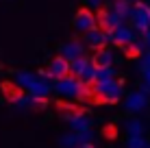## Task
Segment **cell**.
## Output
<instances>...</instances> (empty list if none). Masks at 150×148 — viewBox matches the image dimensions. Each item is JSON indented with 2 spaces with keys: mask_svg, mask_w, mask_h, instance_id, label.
Instances as JSON below:
<instances>
[{
  "mask_svg": "<svg viewBox=\"0 0 150 148\" xmlns=\"http://www.w3.org/2000/svg\"><path fill=\"white\" fill-rule=\"evenodd\" d=\"M83 52H85V48H83V44H79V42H70V44H63V46H61V57H65L68 61L81 59Z\"/></svg>",
  "mask_w": 150,
  "mask_h": 148,
  "instance_id": "9",
  "label": "cell"
},
{
  "mask_svg": "<svg viewBox=\"0 0 150 148\" xmlns=\"http://www.w3.org/2000/svg\"><path fill=\"white\" fill-rule=\"evenodd\" d=\"M63 120L68 122L74 131H85V129H91V120L87 118L85 113H81L79 109L74 111H63Z\"/></svg>",
  "mask_w": 150,
  "mask_h": 148,
  "instance_id": "4",
  "label": "cell"
},
{
  "mask_svg": "<svg viewBox=\"0 0 150 148\" xmlns=\"http://www.w3.org/2000/svg\"><path fill=\"white\" fill-rule=\"evenodd\" d=\"M115 70H113V65H107V68H98L96 70V83H102V81H111L115 79Z\"/></svg>",
  "mask_w": 150,
  "mask_h": 148,
  "instance_id": "17",
  "label": "cell"
},
{
  "mask_svg": "<svg viewBox=\"0 0 150 148\" xmlns=\"http://www.w3.org/2000/svg\"><path fill=\"white\" fill-rule=\"evenodd\" d=\"M54 91L61 96V98H68V100H79L83 94V83L76 76L68 74L65 79L54 81Z\"/></svg>",
  "mask_w": 150,
  "mask_h": 148,
  "instance_id": "2",
  "label": "cell"
},
{
  "mask_svg": "<svg viewBox=\"0 0 150 148\" xmlns=\"http://www.w3.org/2000/svg\"><path fill=\"white\" fill-rule=\"evenodd\" d=\"M142 72H144V83L150 85V65L146 63V61L142 63Z\"/></svg>",
  "mask_w": 150,
  "mask_h": 148,
  "instance_id": "24",
  "label": "cell"
},
{
  "mask_svg": "<svg viewBox=\"0 0 150 148\" xmlns=\"http://www.w3.org/2000/svg\"><path fill=\"white\" fill-rule=\"evenodd\" d=\"M126 133H128V137L144 135V124H142V120H128V124H126Z\"/></svg>",
  "mask_w": 150,
  "mask_h": 148,
  "instance_id": "18",
  "label": "cell"
},
{
  "mask_svg": "<svg viewBox=\"0 0 150 148\" xmlns=\"http://www.w3.org/2000/svg\"><path fill=\"white\" fill-rule=\"evenodd\" d=\"M30 103H33V96H30V94H26V96H24V94H22V98H20L15 105H18L20 109H26V107H30Z\"/></svg>",
  "mask_w": 150,
  "mask_h": 148,
  "instance_id": "23",
  "label": "cell"
},
{
  "mask_svg": "<svg viewBox=\"0 0 150 148\" xmlns=\"http://www.w3.org/2000/svg\"><path fill=\"white\" fill-rule=\"evenodd\" d=\"M89 7H102V0H85Z\"/></svg>",
  "mask_w": 150,
  "mask_h": 148,
  "instance_id": "26",
  "label": "cell"
},
{
  "mask_svg": "<svg viewBox=\"0 0 150 148\" xmlns=\"http://www.w3.org/2000/svg\"><path fill=\"white\" fill-rule=\"evenodd\" d=\"M120 48L126 52V57H139V55L144 52V42H131V44H124V46H120Z\"/></svg>",
  "mask_w": 150,
  "mask_h": 148,
  "instance_id": "15",
  "label": "cell"
},
{
  "mask_svg": "<svg viewBox=\"0 0 150 148\" xmlns=\"http://www.w3.org/2000/svg\"><path fill=\"white\" fill-rule=\"evenodd\" d=\"M89 63H91V61H89V59H85V57H81V59H74V61H70V74L79 79V76L83 74V70H85V68H87Z\"/></svg>",
  "mask_w": 150,
  "mask_h": 148,
  "instance_id": "14",
  "label": "cell"
},
{
  "mask_svg": "<svg viewBox=\"0 0 150 148\" xmlns=\"http://www.w3.org/2000/svg\"><path fill=\"white\" fill-rule=\"evenodd\" d=\"M59 144H61V148H76L81 142H79V135H76V133H68V135L61 137Z\"/></svg>",
  "mask_w": 150,
  "mask_h": 148,
  "instance_id": "19",
  "label": "cell"
},
{
  "mask_svg": "<svg viewBox=\"0 0 150 148\" xmlns=\"http://www.w3.org/2000/svg\"><path fill=\"white\" fill-rule=\"evenodd\" d=\"M131 2H135V0H131Z\"/></svg>",
  "mask_w": 150,
  "mask_h": 148,
  "instance_id": "31",
  "label": "cell"
},
{
  "mask_svg": "<svg viewBox=\"0 0 150 148\" xmlns=\"http://www.w3.org/2000/svg\"><path fill=\"white\" fill-rule=\"evenodd\" d=\"M142 42H144V46H146V48L150 50V28L146 30V33H144V37H142Z\"/></svg>",
  "mask_w": 150,
  "mask_h": 148,
  "instance_id": "25",
  "label": "cell"
},
{
  "mask_svg": "<svg viewBox=\"0 0 150 148\" xmlns=\"http://www.w3.org/2000/svg\"><path fill=\"white\" fill-rule=\"evenodd\" d=\"M76 135H79V142H81V144H87V142H91V140H94V133H91V129L76 131Z\"/></svg>",
  "mask_w": 150,
  "mask_h": 148,
  "instance_id": "21",
  "label": "cell"
},
{
  "mask_svg": "<svg viewBox=\"0 0 150 148\" xmlns=\"http://www.w3.org/2000/svg\"><path fill=\"white\" fill-rule=\"evenodd\" d=\"M46 105H48V100H46V98H41V96H33V103H30L33 109H44Z\"/></svg>",
  "mask_w": 150,
  "mask_h": 148,
  "instance_id": "22",
  "label": "cell"
},
{
  "mask_svg": "<svg viewBox=\"0 0 150 148\" xmlns=\"http://www.w3.org/2000/svg\"><path fill=\"white\" fill-rule=\"evenodd\" d=\"M85 42H87V46L100 50V48H105V44H107V35H105V30H102V28L96 26V28H91V30H87V33H85Z\"/></svg>",
  "mask_w": 150,
  "mask_h": 148,
  "instance_id": "8",
  "label": "cell"
},
{
  "mask_svg": "<svg viewBox=\"0 0 150 148\" xmlns=\"http://www.w3.org/2000/svg\"><path fill=\"white\" fill-rule=\"evenodd\" d=\"M91 63H94L96 68H107V65H113V52H111V50H107V48L96 50Z\"/></svg>",
  "mask_w": 150,
  "mask_h": 148,
  "instance_id": "10",
  "label": "cell"
},
{
  "mask_svg": "<svg viewBox=\"0 0 150 148\" xmlns=\"http://www.w3.org/2000/svg\"><path fill=\"white\" fill-rule=\"evenodd\" d=\"M2 94H4L7 100L18 103V100L22 98V87H20L18 83H2Z\"/></svg>",
  "mask_w": 150,
  "mask_h": 148,
  "instance_id": "11",
  "label": "cell"
},
{
  "mask_svg": "<svg viewBox=\"0 0 150 148\" xmlns=\"http://www.w3.org/2000/svg\"><path fill=\"white\" fill-rule=\"evenodd\" d=\"M124 94L122 81L111 79V81H102V83H94V96L96 100H102V103H117Z\"/></svg>",
  "mask_w": 150,
  "mask_h": 148,
  "instance_id": "1",
  "label": "cell"
},
{
  "mask_svg": "<svg viewBox=\"0 0 150 148\" xmlns=\"http://www.w3.org/2000/svg\"><path fill=\"white\" fill-rule=\"evenodd\" d=\"M76 148H96L94 144H91V142H87V144H79V146H76Z\"/></svg>",
  "mask_w": 150,
  "mask_h": 148,
  "instance_id": "28",
  "label": "cell"
},
{
  "mask_svg": "<svg viewBox=\"0 0 150 148\" xmlns=\"http://www.w3.org/2000/svg\"><path fill=\"white\" fill-rule=\"evenodd\" d=\"M48 74L52 81H59V79H65V76L70 74V61L65 57H54L50 61L48 65Z\"/></svg>",
  "mask_w": 150,
  "mask_h": 148,
  "instance_id": "5",
  "label": "cell"
},
{
  "mask_svg": "<svg viewBox=\"0 0 150 148\" xmlns=\"http://www.w3.org/2000/svg\"><path fill=\"white\" fill-rule=\"evenodd\" d=\"M142 91H144L146 96H150V85H146V83H144V85H142Z\"/></svg>",
  "mask_w": 150,
  "mask_h": 148,
  "instance_id": "27",
  "label": "cell"
},
{
  "mask_svg": "<svg viewBox=\"0 0 150 148\" xmlns=\"http://www.w3.org/2000/svg\"><path fill=\"white\" fill-rule=\"evenodd\" d=\"M35 79H37V76H35V74H30V72H18V74H15V83H18L22 89H26V91H28L30 87H33Z\"/></svg>",
  "mask_w": 150,
  "mask_h": 148,
  "instance_id": "13",
  "label": "cell"
},
{
  "mask_svg": "<svg viewBox=\"0 0 150 148\" xmlns=\"http://www.w3.org/2000/svg\"><path fill=\"white\" fill-rule=\"evenodd\" d=\"M124 107H126L128 111H133V113H139V111H144L148 107V96L144 94V91H133V94L126 96Z\"/></svg>",
  "mask_w": 150,
  "mask_h": 148,
  "instance_id": "7",
  "label": "cell"
},
{
  "mask_svg": "<svg viewBox=\"0 0 150 148\" xmlns=\"http://www.w3.org/2000/svg\"><path fill=\"white\" fill-rule=\"evenodd\" d=\"M144 61H146V63L150 65V50H148V52H146V57H144Z\"/></svg>",
  "mask_w": 150,
  "mask_h": 148,
  "instance_id": "29",
  "label": "cell"
},
{
  "mask_svg": "<svg viewBox=\"0 0 150 148\" xmlns=\"http://www.w3.org/2000/svg\"><path fill=\"white\" fill-rule=\"evenodd\" d=\"M96 70H98L96 65L89 63L85 70H83V74L79 76V81H81L83 85H94V83H96Z\"/></svg>",
  "mask_w": 150,
  "mask_h": 148,
  "instance_id": "16",
  "label": "cell"
},
{
  "mask_svg": "<svg viewBox=\"0 0 150 148\" xmlns=\"http://www.w3.org/2000/svg\"><path fill=\"white\" fill-rule=\"evenodd\" d=\"M148 142L144 140V135H137V137H128V142H126V146L128 148H146Z\"/></svg>",
  "mask_w": 150,
  "mask_h": 148,
  "instance_id": "20",
  "label": "cell"
},
{
  "mask_svg": "<svg viewBox=\"0 0 150 148\" xmlns=\"http://www.w3.org/2000/svg\"><path fill=\"white\" fill-rule=\"evenodd\" d=\"M131 7H133V2H131V0H113V2L109 4V9H111V11L120 13L124 20H126V18H128V13H131Z\"/></svg>",
  "mask_w": 150,
  "mask_h": 148,
  "instance_id": "12",
  "label": "cell"
},
{
  "mask_svg": "<svg viewBox=\"0 0 150 148\" xmlns=\"http://www.w3.org/2000/svg\"><path fill=\"white\" fill-rule=\"evenodd\" d=\"M146 148H150V144H146Z\"/></svg>",
  "mask_w": 150,
  "mask_h": 148,
  "instance_id": "30",
  "label": "cell"
},
{
  "mask_svg": "<svg viewBox=\"0 0 150 148\" xmlns=\"http://www.w3.org/2000/svg\"><path fill=\"white\" fill-rule=\"evenodd\" d=\"M128 18H131V24L137 33H146L150 28V7L146 2H135L131 7Z\"/></svg>",
  "mask_w": 150,
  "mask_h": 148,
  "instance_id": "3",
  "label": "cell"
},
{
  "mask_svg": "<svg viewBox=\"0 0 150 148\" xmlns=\"http://www.w3.org/2000/svg\"><path fill=\"white\" fill-rule=\"evenodd\" d=\"M74 24H76L79 30L87 33V30H91V28L98 26V18L89 11V9H81V11L76 13V18H74Z\"/></svg>",
  "mask_w": 150,
  "mask_h": 148,
  "instance_id": "6",
  "label": "cell"
}]
</instances>
